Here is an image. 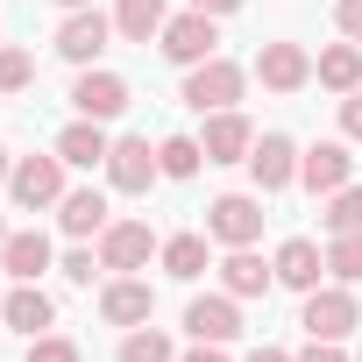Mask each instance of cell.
Returning <instances> with one entry per match:
<instances>
[{"label": "cell", "instance_id": "6da1fadb", "mask_svg": "<svg viewBox=\"0 0 362 362\" xmlns=\"http://www.w3.org/2000/svg\"><path fill=\"white\" fill-rule=\"evenodd\" d=\"M242 93H249V71L228 64V57H206V64L185 71V107L192 114H228V107H242Z\"/></svg>", "mask_w": 362, "mask_h": 362}, {"label": "cell", "instance_id": "d6a6232c", "mask_svg": "<svg viewBox=\"0 0 362 362\" xmlns=\"http://www.w3.org/2000/svg\"><path fill=\"white\" fill-rule=\"evenodd\" d=\"M334 29H341L348 43H362V0H341V8H334Z\"/></svg>", "mask_w": 362, "mask_h": 362}, {"label": "cell", "instance_id": "ba28073f", "mask_svg": "<svg viewBox=\"0 0 362 362\" xmlns=\"http://www.w3.org/2000/svg\"><path fill=\"white\" fill-rule=\"evenodd\" d=\"M298 142L291 135H256V149H249V177H256V192H284V185H298Z\"/></svg>", "mask_w": 362, "mask_h": 362}, {"label": "cell", "instance_id": "603a6c76", "mask_svg": "<svg viewBox=\"0 0 362 362\" xmlns=\"http://www.w3.org/2000/svg\"><path fill=\"white\" fill-rule=\"evenodd\" d=\"M313 78H320L327 93H355V86H362V43H327V50L313 57Z\"/></svg>", "mask_w": 362, "mask_h": 362}, {"label": "cell", "instance_id": "9c48e42d", "mask_svg": "<svg viewBox=\"0 0 362 362\" xmlns=\"http://www.w3.org/2000/svg\"><path fill=\"white\" fill-rule=\"evenodd\" d=\"M71 107H78L86 121H114V114H128V78H121V71L86 64V71H78V86H71Z\"/></svg>", "mask_w": 362, "mask_h": 362}, {"label": "cell", "instance_id": "7402d4cb", "mask_svg": "<svg viewBox=\"0 0 362 362\" xmlns=\"http://www.w3.org/2000/svg\"><path fill=\"white\" fill-rule=\"evenodd\" d=\"M163 22H170L163 0H114V36H121V43H156Z\"/></svg>", "mask_w": 362, "mask_h": 362}, {"label": "cell", "instance_id": "30bf717a", "mask_svg": "<svg viewBox=\"0 0 362 362\" xmlns=\"http://www.w3.org/2000/svg\"><path fill=\"white\" fill-rule=\"evenodd\" d=\"M156 249H163V242L149 235V221H107V235H100V263H107V270H121V277H128V270H142Z\"/></svg>", "mask_w": 362, "mask_h": 362}, {"label": "cell", "instance_id": "74e56055", "mask_svg": "<svg viewBox=\"0 0 362 362\" xmlns=\"http://www.w3.org/2000/svg\"><path fill=\"white\" fill-rule=\"evenodd\" d=\"M8 177H15V156H8V149H0V185H8Z\"/></svg>", "mask_w": 362, "mask_h": 362}, {"label": "cell", "instance_id": "4316f807", "mask_svg": "<svg viewBox=\"0 0 362 362\" xmlns=\"http://www.w3.org/2000/svg\"><path fill=\"white\" fill-rule=\"evenodd\" d=\"M121 362H177V348H170V334H156V327H128V334H121Z\"/></svg>", "mask_w": 362, "mask_h": 362}, {"label": "cell", "instance_id": "484cf974", "mask_svg": "<svg viewBox=\"0 0 362 362\" xmlns=\"http://www.w3.org/2000/svg\"><path fill=\"white\" fill-rule=\"evenodd\" d=\"M327 235H362V185H341V192H327Z\"/></svg>", "mask_w": 362, "mask_h": 362}, {"label": "cell", "instance_id": "ab89813d", "mask_svg": "<svg viewBox=\"0 0 362 362\" xmlns=\"http://www.w3.org/2000/svg\"><path fill=\"white\" fill-rule=\"evenodd\" d=\"M0 242H8V221H0Z\"/></svg>", "mask_w": 362, "mask_h": 362}, {"label": "cell", "instance_id": "52a82bcc", "mask_svg": "<svg viewBox=\"0 0 362 362\" xmlns=\"http://www.w3.org/2000/svg\"><path fill=\"white\" fill-rule=\"evenodd\" d=\"M107 185L114 192H149L156 177H163V163H156V149H149V135H121L114 149H107Z\"/></svg>", "mask_w": 362, "mask_h": 362}, {"label": "cell", "instance_id": "e575fe53", "mask_svg": "<svg viewBox=\"0 0 362 362\" xmlns=\"http://www.w3.org/2000/svg\"><path fill=\"white\" fill-rule=\"evenodd\" d=\"M185 362H228V348H221V341H192V348H185Z\"/></svg>", "mask_w": 362, "mask_h": 362}, {"label": "cell", "instance_id": "5b68a950", "mask_svg": "<svg viewBox=\"0 0 362 362\" xmlns=\"http://www.w3.org/2000/svg\"><path fill=\"white\" fill-rule=\"evenodd\" d=\"M64 156L50 149V156H15V177H8V192H15V206L22 214H43V206H57L64 199Z\"/></svg>", "mask_w": 362, "mask_h": 362}, {"label": "cell", "instance_id": "7a4b0ae2", "mask_svg": "<svg viewBox=\"0 0 362 362\" xmlns=\"http://www.w3.org/2000/svg\"><path fill=\"white\" fill-rule=\"evenodd\" d=\"M298 327H305L313 341H348V334L362 327V305H355V291H348V284H313V291H305Z\"/></svg>", "mask_w": 362, "mask_h": 362}, {"label": "cell", "instance_id": "836d02e7", "mask_svg": "<svg viewBox=\"0 0 362 362\" xmlns=\"http://www.w3.org/2000/svg\"><path fill=\"white\" fill-rule=\"evenodd\" d=\"M298 362H348V355H341V341H313V334H305V348H298Z\"/></svg>", "mask_w": 362, "mask_h": 362}, {"label": "cell", "instance_id": "d6986e66", "mask_svg": "<svg viewBox=\"0 0 362 362\" xmlns=\"http://www.w3.org/2000/svg\"><path fill=\"white\" fill-rule=\"evenodd\" d=\"M57 228H64L71 242H86V235H107V192H93V185L64 192V199H57Z\"/></svg>", "mask_w": 362, "mask_h": 362}, {"label": "cell", "instance_id": "8fae6325", "mask_svg": "<svg viewBox=\"0 0 362 362\" xmlns=\"http://www.w3.org/2000/svg\"><path fill=\"white\" fill-rule=\"evenodd\" d=\"M185 334H192V341H221V348H228V341L242 334V298H228V291L192 298V305H185Z\"/></svg>", "mask_w": 362, "mask_h": 362}, {"label": "cell", "instance_id": "ffe728a7", "mask_svg": "<svg viewBox=\"0 0 362 362\" xmlns=\"http://www.w3.org/2000/svg\"><path fill=\"white\" fill-rule=\"evenodd\" d=\"M270 263H277V284H284V291H313V284H320V270H327L320 242H305V235H291Z\"/></svg>", "mask_w": 362, "mask_h": 362}, {"label": "cell", "instance_id": "f35d334b", "mask_svg": "<svg viewBox=\"0 0 362 362\" xmlns=\"http://www.w3.org/2000/svg\"><path fill=\"white\" fill-rule=\"evenodd\" d=\"M57 8H64V15H71V8H93V0H57Z\"/></svg>", "mask_w": 362, "mask_h": 362}, {"label": "cell", "instance_id": "9a60e30c", "mask_svg": "<svg viewBox=\"0 0 362 362\" xmlns=\"http://www.w3.org/2000/svg\"><path fill=\"white\" fill-rule=\"evenodd\" d=\"M100 320H107V327H149V320H156V291H149L142 277H114V284L100 291Z\"/></svg>", "mask_w": 362, "mask_h": 362}, {"label": "cell", "instance_id": "d4e9b609", "mask_svg": "<svg viewBox=\"0 0 362 362\" xmlns=\"http://www.w3.org/2000/svg\"><path fill=\"white\" fill-rule=\"evenodd\" d=\"M156 163H163V177H192L206 163V149H199V135H163L156 142Z\"/></svg>", "mask_w": 362, "mask_h": 362}, {"label": "cell", "instance_id": "83f0119b", "mask_svg": "<svg viewBox=\"0 0 362 362\" xmlns=\"http://www.w3.org/2000/svg\"><path fill=\"white\" fill-rule=\"evenodd\" d=\"M327 277L334 284H362V235H334L327 242Z\"/></svg>", "mask_w": 362, "mask_h": 362}, {"label": "cell", "instance_id": "4fadbf2b", "mask_svg": "<svg viewBox=\"0 0 362 362\" xmlns=\"http://www.w3.org/2000/svg\"><path fill=\"white\" fill-rule=\"evenodd\" d=\"M256 78H263L270 93H305V86H313V57H305L298 43H263V50H256Z\"/></svg>", "mask_w": 362, "mask_h": 362}, {"label": "cell", "instance_id": "ac0fdd59", "mask_svg": "<svg viewBox=\"0 0 362 362\" xmlns=\"http://www.w3.org/2000/svg\"><path fill=\"white\" fill-rule=\"evenodd\" d=\"M277 284V263H263L256 249H228V263H221V291L228 298H263Z\"/></svg>", "mask_w": 362, "mask_h": 362}, {"label": "cell", "instance_id": "e0dca14e", "mask_svg": "<svg viewBox=\"0 0 362 362\" xmlns=\"http://www.w3.org/2000/svg\"><path fill=\"white\" fill-rule=\"evenodd\" d=\"M0 270H8L15 284H36V277L50 270V235H43V228L8 235V242H0Z\"/></svg>", "mask_w": 362, "mask_h": 362}, {"label": "cell", "instance_id": "f1b7e54d", "mask_svg": "<svg viewBox=\"0 0 362 362\" xmlns=\"http://www.w3.org/2000/svg\"><path fill=\"white\" fill-rule=\"evenodd\" d=\"M29 78H36V57L15 50V43H0V93H22Z\"/></svg>", "mask_w": 362, "mask_h": 362}, {"label": "cell", "instance_id": "8d00e7d4", "mask_svg": "<svg viewBox=\"0 0 362 362\" xmlns=\"http://www.w3.org/2000/svg\"><path fill=\"white\" fill-rule=\"evenodd\" d=\"M249 362H298V355H284V348H256Z\"/></svg>", "mask_w": 362, "mask_h": 362}, {"label": "cell", "instance_id": "44dd1931", "mask_svg": "<svg viewBox=\"0 0 362 362\" xmlns=\"http://www.w3.org/2000/svg\"><path fill=\"white\" fill-rule=\"evenodd\" d=\"M107 149H114V142H107V121H86V114H78V121L57 135V156H64L71 170H93V163H107Z\"/></svg>", "mask_w": 362, "mask_h": 362}, {"label": "cell", "instance_id": "d590c367", "mask_svg": "<svg viewBox=\"0 0 362 362\" xmlns=\"http://www.w3.org/2000/svg\"><path fill=\"white\" fill-rule=\"evenodd\" d=\"M192 8H199V15H214V22H221V15H235V8H242V0H192Z\"/></svg>", "mask_w": 362, "mask_h": 362}, {"label": "cell", "instance_id": "b9f144b4", "mask_svg": "<svg viewBox=\"0 0 362 362\" xmlns=\"http://www.w3.org/2000/svg\"><path fill=\"white\" fill-rule=\"evenodd\" d=\"M355 362H362V355H355Z\"/></svg>", "mask_w": 362, "mask_h": 362}, {"label": "cell", "instance_id": "3957f363", "mask_svg": "<svg viewBox=\"0 0 362 362\" xmlns=\"http://www.w3.org/2000/svg\"><path fill=\"white\" fill-rule=\"evenodd\" d=\"M156 50L177 64V71H192V64H206V57H221V29H214V15H199V8H185V15H170L163 22V36H156Z\"/></svg>", "mask_w": 362, "mask_h": 362}, {"label": "cell", "instance_id": "f546056e", "mask_svg": "<svg viewBox=\"0 0 362 362\" xmlns=\"http://www.w3.org/2000/svg\"><path fill=\"white\" fill-rule=\"evenodd\" d=\"M22 362H86V355H78V341H71V334H36Z\"/></svg>", "mask_w": 362, "mask_h": 362}, {"label": "cell", "instance_id": "8992f818", "mask_svg": "<svg viewBox=\"0 0 362 362\" xmlns=\"http://www.w3.org/2000/svg\"><path fill=\"white\" fill-rule=\"evenodd\" d=\"M114 43V15H100V8H71L64 22H57V57L64 64H100V50Z\"/></svg>", "mask_w": 362, "mask_h": 362}, {"label": "cell", "instance_id": "5bb4252c", "mask_svg": "<svg viewBox=\"0 0 362 362\" xmlns=\"http://www.w3.org/2000/svg\"><path fill=\"white\" fill-rule=\"evenodd\" d=\"M199 149H206V163H249V149H256V128L242 121V107H228V114H206V135H199Z\"/></svg>", "mask_w": 362, "mask_h": 362}, {"label": "cell", "instance_id": "60d3db41", "mask_svg": "<svg viewBox=\"0 0 362 362\" xmlns=\"http://www.w3.org/2000/svg\"><path fill=\"white\" fill-rule=\"evenodd\" d=\"M0 298H8V291H0Z\"/></svg>", "mask_w": 362, "mask_h": 362}, {"label": "cell", "instance_id": "1f68e13d", "mask_svg": "<svg viewBox=\"0 0 362 362\" xmlns=\"http://www.w3.org/2000/svg\"><path fill=\"white\" fill-rule=\"evenodd\" d=\"M341 135H348V142H362V86H355V93H341Z\"/></svg>", "mask_w": 362, "mask_h": 362}, {"label": "cell", "instance_id": "7c38bea8", "mask_svg": "<svg viewBox=\"0 0 362 362\" xmlns=\"http://www.w3.org/2000/svg\"><path fill=\"white\" fill-rule=\"evenodd\" d=\"M0 320H8L22 341H36V334H50V327H57V298H50L43 284H15L8 298H0Z\"/></svg>", "mask_w": 362, "mask_h": 362}, {"label": "cell", "instance_id": "277c9868", "mask_svg": "<svg viewBox=\"0 0 362 362\" xmlns=\"http://www.w3.org/2000/svg\"><path fill=\"white\" fill-rule=\"evenodd\" d=\"M206 242H221V249H256V242H263V199L221 192V199L206 206Z\"/></svg>", "mask_w": 362, "mask_h": 362}, {"label": "cell", "instance_id": "cb8c5ba5", "mask_svg": "<svg viewBox=\"0 0 362 362\" xmlns=\"http://www.w3.org/2000/svg\"><path fill=\"white\" fill-rule=\"evenodd\" d=\"M156 263H163V277H177V284H192V277L206 270V235H170V242L156 249Z\"/></svg>", "mask_w": 362, "mask_h": 362}, {"label": "cell", "instance_id": "2e32d148", "mask_svg": "<svg viewBox=\"0 0 362 362\" xmlns=\"http://www.w3.org/2000/svg\"><path fill=\"white\" fill-rule=\"evenodd\" d=\"M348 170H355V156H348V142H313V149L298 156V185L327 199V192H341V185H348Z\"/></svg>", "mask_w": 362, "mask_h": 362}, {"label": "cell", "instance_id": "4dcf8cb0", "mask_svg": "<svg viewBox=\"0 0 362 362\" xmlns=\"http://www.w3.org/2000/svg\"><path fill=\"white\" fill-rule=\"evenodd\" d=\"M93 270H107L93 249H71V256H64V277H71V284H93Z\"/></svg>", "mask_w": 362, "mask_h": 362}]
</instances>
